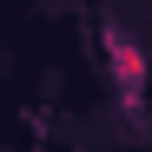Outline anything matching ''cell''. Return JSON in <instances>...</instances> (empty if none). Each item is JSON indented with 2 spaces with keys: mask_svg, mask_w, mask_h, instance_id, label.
<instances>
[{
  "mask_svg": "<svg viewBox=\"0 0 152 152\" xmlns=\"http://www.w3.org/2000/svg\"><path fill=\"white\" fill-rule=\"evenodd\" d=\"M106 53H113V80H119V93L139 99V86H145V53H139L126 33H106Z\"/></svg>",
  "mask_w": 152,
  "mask_h": 152,
  "instance_id": "1",
  "label": "cell"
}]
</instances>
